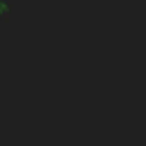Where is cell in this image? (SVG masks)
Masks as SVG:
<instances>
[{
  "instance_id": "cell-1",
  "label": "cell",
  "mask_w": 146,
  "mask_h": 146,
  "mask_svg": "<svg viewBox=\"0 0 146 146\" xmlns=\"http://www.w3.org/2000/svg\"><path fill=\"white\" fill-rule=\"evenodd\" d=\"M9 11V5H7V0H0V16L2 14H7Z\"/></svg>"
}]
</instances>
